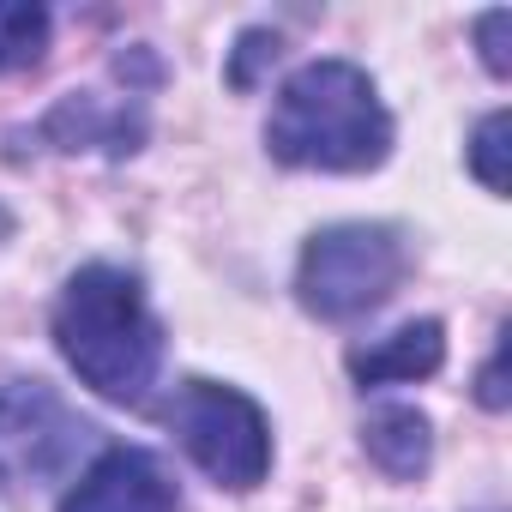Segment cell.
<instances>
[{
	"label": "cell",
	"instance_id": "6",
	"mask_svg": "<svg viewBox=\"0 0 512 512\" xmlns=\"http://www.w3.org/2000/svg\"><path fill=\"white\" fill-rule=\"evenodd\" d=\"M121 91H67L37 127H31V145H49V151H103V157H133L151 133V109H145V85H133L127 73H115Z\"/></svg>",
	"mask_w": 512,
	"mask_h": 512
},
{
	"label": "cell",
	"instance_id": "5",
	"mask_svg": "<svg viewBox=\"0 0 512 512\" xmlns=\"http://www.w3.org/2000/svg\"><path fill=\"white\" fill-rule=\"evenodd\" d=\"M97 428L49 380H0V488H37L79 470Z\"/></svg>",
	"mask_w": 512,
	"mask_h": 512
},
{
	"label": "cell",
	"instance_id": "13",
	"mask_svg": "<svg viewBox=\"0 0 512 512\" xmlns=\"http://www.w3.org/2000/svg\"><path fill=\"white\" fill-rule=\"evenodd\" d=\"M506 25H512V13H506V7H494V13H482V19H476V37H482V67H488L494 79H506V73H512V55H506Z\"/></svg>",
	"mask_w": 512,
	"mask_h": 512
},
{
	"label": "cell",
	"instance_id": "12",
	"mask_svg": "<svg viewBox=\"0 0 512 512\" xmlns=\"http://www.w3.org/2000/svg\"><path fill=\"white\" fill-rule=\"evenodd\" d=\"M272 61H278V37L272 31H241L235 37V55H229V85L235 91H253Z\"/></svg>",
	"mask_w": 512,
	"mask_h": 512
},
{
	"label": "cell",
	"instance_id": "8",
	"mask_svg": "<svg viewBox=\"0 0 512 512\" xmlns=\"http://www.w3.org/2000/svg\"><path fill=\"white\" fill-rule=\"evenodd\" d=\"M440 362H446V326L440 320H410V326L386 332L380 344L350 350V374L362 386H410V380L440 374Z\"/></svg>",
	"mask_w": 512,
	"mask_h": 512
},
{
	"label": "cell",
	"instance_id": "4",
	"mask_svg": "<svg viewBox=\"0 0 512 512\" xmlns=\"http://www.w3.org/2000/svg\"><path fill=\"white\" fill-rule=\"evenodd\" d=\"M169 428L181 440V452L217 482V488H260L272 470V422L241 386L223 380H181L175 404H169Z\"/></svg>",
	"mask_w": 512,
	"mask_h": 512
},
{
	"label": "cell",
	"instance_id": "11",
	"mask_svg": "<svg viewBox=\"0 0 512 512\" xmlns=\"http://www.w3.org/2000/svg\"><path fill=\"white\" fill-rule=\"evenodd\" d=\"M506 127H512L506 109H488L470 133V169L488 193H506Z\"/></svg>",
	"mask_w": 512,
	"mask_h": 512
},
{
	"label": "cell",
	"instance_id": "14",
	"mask_svg": "<svg viewBox=\"0 0 512 512\" xmlns=\"http://www.w3.org/2000/svg\"><path fill=\"white\" fill-rule=\"evenodd\" d=\"M476 404H482V410H506V332H500L494 356H488L482 374H476Z\"/></svg>",
	"mask_w": 512,
	"mask_h": 512
},
{
	"label": "cell",
	"instance_id": "2",
	"mask_svg": "<svg viewBox=\"0 0 512 512\" xmlns=\"http://www.w3.org/2000/svg\"><path fill=\"white\" fill-rule=\"evenodd\" d=\"M266 151L290 169L320 175H368L392 157V115L380 103V85L356 61H308L284 79Z\"/></svg>",
	"mask_w": 512,
	"mask_h": 512
},
{
	"label": "cell",
	"instance_id": "3",
	"mask_svg": "<svg viewBox=\"0 0 512 512\" xmlns=\"http://www.w3.org/2000/svg\"><path fill=\"white\" fill-rule=\"evenodd\" d=\"M410 272V247L392 223H332L308 235L296 266V302L314 320L374 314Z\"/></svg>",
	"mask_w": 512,
	"mask_h": 512
},
{
	"label": "cell",
	"instance_id": "10",
	"mask_svg": "<svg viewBox=\"0 0 512 512\" xmlns=\"http://www.w3.org/2000/svg\"><path fill=\"white\" fill-rule=\"evenodd\" d=\"M49 49V7L0 0V73H25Z\"/></svg>",
	"mask_w": 512,
	"mask_h": 512
},
{
	"label": "cell",
	"instance_id": "7",
	"mask_svg": "<svg viewBox=\"0 0 512 512\" xmlns=\"http://www.w3.org/2000/svg\"><path fill=\"white\" fill-rule=\"evenodd\" d=\"M61 512H181V488L145 446H109L67 488Z\"/></svg>",
	"mask_w": 512,
	"mask_h": 512
},
{
	"label": "cell",
	"instance_id": "1",
	"mask_svg": "<svg viewBox=\"0 0 512 512\" xmlns=\"http://www.w3.org/2000/svg\"><path fill=\"white\" fill-rule=\"evenodd\" d=\"M55 350L109 404H145L163 374V320L121 266H79L55 296Z\"/></svg>",
	"mask_w": 512,
	"mask_h": 512
},
{
	"label": "cell",
	"instance_id": "9",
	"mask_svg": "<svg viewBox=\"0 0 512 512\" xmlns=\"http://www.w3.org/2000/svg\"><path fill=\"white\" fill-rule=\"evenodd\" d=\"M362 452H368L386 476L416 482V476L434 464V428H428V416H422L416 404H380V410H368V422H362Z\"/></svg>",
	"mask_w": 512,
	"mask_h": 512
}]
</instances>
